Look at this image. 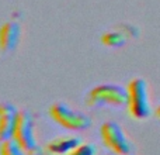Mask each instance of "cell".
Masks as SVG:
<instances>
[{
  "label": "cell",
  "instance_id": "obj_1",
  "mask_svg": "<svg viewBox=\"0 0 160 155\" xmlns=\"http://www.w3.org/2000/svg\"><path fill=\"white\" fill-rule=\"evenodd\" d=\"M128 113L135 120H143L150 114V102L148 85L142 78H133L127 86Z\"/></svg>",
  "mask_w": 160,
  "mask_h": 155
},
{
  "label": "cell",
  "instance_id": "obj_2",
  "mask_svg": "<svg viewBox=\"0 0 160 155\" xmlns=\"http://www.w3.org/2000/svg\"><path fill=\"white\" fill-rule=\"evenodd\" d=\"M11 138L24 150L27 155L41 154L42 150L38 144V140L35 137V130H34V117L31 116L30 111L18 110Z\"/></svg>",
  "mask_w": 160,
  "mask_h": 155
},
{
  "label": "cell",
  "instance_id": "obj_3",
  "mask_svg": "<svg viewBox=\"0 0 160 155\" xmlns=\"http://www.w3.org/2000/svg\"><path fill=\"white\" fill-rule=\"evenodd\" d=\"M49 116L62 128L69 131H84L91 126L90 116L62 102H56L51 106Z\"/></svg>",
  "mask_w": 160,
  "mask_h": 155
},
{
  "label": "cell",
  "instance_id": "obj_4",
  "mask_svg": "<svg viewBox=\"0 0 160 155\" xmlns=\"http://www.w3.org/2000/svg\"><path fill=\"white\" fill-rule=\"evenodd\" d=\"M86 103L88 107L94 109L102 106H114V107L127 106V88L114 83L97 85L88 92Z\"/></svg>",
  "mask_w": 160,
  "mask_h": 155
},
{
  "label": "cell",
  "instance_id": "obj_5",
  "mask_svg": "<svg viewBox=\"0 0 160 155\" xmlns=\"http://www.w3.org/2000/svg\"><path fill=\"white\" fill-rule=\"evenodd\" d=\"M101 141L111 154L115 155H131L132 145L125 136L122 127L115 121H105L100 128Z\"/></svg>",
  "mask_w": 160,
  "mask_h": 155
},
{
  "label": "cell",
  "instance_id": "obj_6",
  "mask_svg": "<svg viewBox=\"0 0 160 155\" xmlns=\"http://www.w3.org/2000/svg\"><path fill=\"white\" fill-rule=\"evenodd\" d=\"M21 38V27L17 21L8 20L0 27V54L6 55L16 50Z\"/></svg>",
  "mask_w": 160,
  "mask_h": 155
},
{
  "label": "cell",
  "instance_id": "obj_7",
  "mask_svg": "<svg viewBox=\"0 0 160 155\" xmlns=\"http://www.w3.org/2000/svg\"><path fill=\"white\" fill-rule=\"evenodd\" d=\"M18 110L11 103H0V142L13 137Z\"/></svg>",
  "mask_w": 160,
  "mask_h": 155
},
{
  "label": "cell",
  "instance_id": "obj_8",
  "mask_svg": "<svg viewBox=\"0 0 160 155\" xmlns=\"http://www.w3.org/2000/svg\"><path fill=\"white\" fill-rule=\"evenodd\" d=\"M80 138L76 136H59L45 145V151L49 155H65L80 144Z\"/></svg>",
  "mask_w": 160,
  "mask_h": 155
},
{
  "label": "cell",
  "instance_id": "obj_9",
  "mask_svg": "<svg viewBox=\"0 0 160 155\" xmlns=\"http://www.w3.org/2000/svg\"><path fill=\"white\" fill-rule=\"evenodd\" d=\"M125 41H127V37H125V34L121 33V31H107V33H104L101 37V42L105 47L117 48V47L124 45Z\"/></svg>",
  "mask_w": 160,
  "mask_h": 155
},
{
  "label": "cell",
  "instance_id": "obj_10",
  "mask_svg": "<svg viewBox=\"0 0 160 155\" xmlns=\"http://www.w3.org/2000/svg\"><path fill=\"white\" fill-rule=\"evenodd\" d=\"M0 155H27L13 138L0 142Z\"/></svg>",
  "mask_w": 160,
  "mask_h": 155
},
{
  "label": "cell",
  "instance_id": "obj_11",
  "mask_svg": "<svg viewBox=\"0 0 160 155\" xmlns=\"http://www.w3.org/2000/svg\"><path fill=\"white\" fill-rule=\"evenodd\" d=\"M65 155H96V147L88 142H80L78 147H75Z\"/></svg>",
  "mask_w": 160,
  "mask_h": 155
},
{
  "label": "cell",
  "instance_id": "obj_12",
  "mask_svg": "<svg viewBox=\"0 0 160 155\" xmlns=\"http://www.w3.org/2000/svg\"><path fill=\"white\" fill-rule=\"evenodd\" d=\"M156 116H158L159 119H160V106H159L158 109H156Z\"/></svg>",
  "mask_w": 160,
  "mask_h": 155
},
{
  "label": "cell",
  "instance_id": "obj_13",
  "mask_svg": "<svg viewBox=\"0 0 160 155\" xmlns=\"http://www.w3.org/2000/svg\"><path fill=\"white\" fill-rule=\"evenodd\" d=\"M107 155H115V154H111V152H110V154H107Z\"/></svg>",
  "mask_w": 160,
  "mask_h": 155
}]
</instances>
